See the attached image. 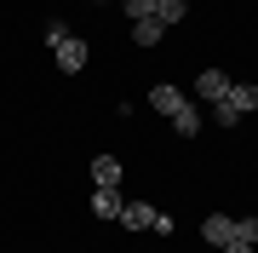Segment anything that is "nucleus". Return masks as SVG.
Instances as JSON below:
<instances>
[{"label": "nucleus", "instance_id": "11", "mask_svg": "<svg viewBox=\"0 0 258 253\" xmlns=\"http://www.w3.org/2000/svg\"><path fill=\"white\" fill-rule=\"evenodd\" d=\"M184 12H189L184 0H155V18H161L166 29H172V23H184Z\"/></svg>", "mask_w": 258, "mask_h": 253}, {"label": "nucleus", "instance_id": "2", "mask_svg": "<svg viewBox=\"0 0 258 253\" xmlns=\"http://www.w3.org/2000/svg\"><path fill=\"white\" fill-rule=\"evenodd\" d=\"M224 92H230V75H224V69H201V75H195V98L218 104Z\"/></svg>", "mask_w": 258, "mask_h": 253}, {"label": "nucleus", "instance_id": "16", "mask_svg": "<svg viewBox=\"0 0 258 253\" xmlns=\"http://www.w3.org/2000/svg\"><path fill=\"white\" fill-rule=\"evenodd\" d=\"M224 253H252V242H230V247H224Z\"/></svg>", "mask_w": 258, "mask_h": 253}, {"label": "nucleus", "instance_id": "6", "mask_svg": "<svg viewBox=\"0 0 258 253\" xmlns=\"http://www.w3.org/2000/svg\"><path fill=\"white\" fill-rule=\"evenodd\" d=\"M149 110H161V115H166V121H172V115H178V110H184V92H178V86H166V81H161V86H155V92H149Z\"/></svg>", "mask_w": 258, "mask_h": 253}, {"label": "nucleus", "instance_id": "1", "mask_svg": "<svg viewBox=\"0 0 258 253\" xmlns=\"http://www.w3.org/2000/svg\"><path fill=\"white\" fill-rule=\"evenodd\" d=\"M46 46H52V58H57V69H63V75H81L86 58H92V52H86V40H81V35H69L63 23H52V29H46Z\"/></svg>", "mask_w": 258, "mask_h": 253}, {"label": "nucleus", "instance_id": "5", "mask_svg": "<svg viewBox=\"0 0 258 253\" xmlns=\"http://www.w3.org/2000/svg\"><path fill=\"white\" fill-rule=\"evenodd\" d=\"M115 225H126V230H149V225H155V207H149V201H126Z\"/></svg>", "mask_w": 258, "mask_h": 253}, {"label": "nucleus", "instance_id": "4", "mask_svg": "<svg viewBox=\"0 0 258 253\" xmlns=\"http://www.w3.org/2000/svg\"><path fill=\"white\" fill-rule=\"evenodd\" d=\"M201 236H207L212 247H230V242H235V219H230V213H212L207 225H201Z\"/></svg>", "mask_w": 258, "mask_h": 253}, {"label": "nucleus", "instance_id": "14", "mask_svg": "<svg viewBox=\"0 0 258 253\" xmlns=\"http://www.w3.org/2000/svg\"><path fill=\"white\" fill-rule=\"evenodd\" d=\"M212 121H218V127H235V121H241V115H235V110H230V104H224V98H218V104H212Z\"/></svg>", "mask_w": 258, "mask_h": 253}, {"label": "nucleus", "instance_id": "12", "mask_svg": "<svg viewBox=\"0 0 258 253\" xmlns=\"http://www.w3.org/2000/svg\"><path fill=\"white\" fill-rule=\"evenodd\" d=\"M120 6H126L132 23H138V18H155V0H120Z\"/></svg>", "mask_w": 258, "mask_h": 253}, {"label": "nucleus", "instance_id": "13", "mask_svg": "<svg viewBox=\"0 0 258 253\" xmlns=\"http://www.w3.org/2000/svg\"><path fill=\"white\" fill-rule=\"evenodd\" d=\"M235 242H252L258 247V219H235Z\"/></svg>", "mask_w": 258, "mask_h": 253}, {"label": "nucleus", "instance_id": "10", "mask_svg": "<svg viewBox=\"0 0 258 253\" xmlns=\"http://www.w3.org/2000/svg\"><path fill=\"white\" fill-rule=\"evenodd\" d=\"M172 127H178V138H195V132H201V110H195V104H184V110L172 115Z\"/></svg>", "mask_w": 258, "mask_h": 253}, {"label": "nucleus", "instance_id": "9", "mask_svg": "<svg viewBox=\"0 0 258 253\" xmlns=\"http://www.w3.org/2000/svg\"><path fill=\"white\" fill-rule=\"evenodd\" d=\"M161 35H166V23H161V18H138V23H132V40H138V46H155Z\"/></svg>", "mask_w": 258, "mask_h": 253}, {"label": "nucleus", "instance_id": "8", "mask_svg": "<svg viewBox=\"0 0 258 253\" xmlns=\"http://www.w3.org/2000/svg\"><path fill=\"white\" fill-rule=\"evenodd\" d=\"M120 207H126L120 190H92V213H98V219H120Z\"/></svg>", "mask_w": 258, "mask_h": 253}, {"label": "nucleus", "instance_id": "3", "mask_svg": "<svg viewBox=\"0 0 258 253\" xmlns=\"http://www.w3.org/2000/svg\"><path fill=\"white\" fill-rule=\"evenodd\" d=\"M224 104H230L235 115H252V110H258V86H252V81H230V92H224Z\"/></svg>", "mask_w": 258, "mask_h": 253}, {"label": "nucleus", "instance_id": "15", "mask_svg": "<svg viewBox=\"0 0 258 253\" xmlns=\"http://www.w3.org/2000/svg\"><path fill=\"white\" fill-rule=\"evenodd\" d=\"M149 230H155V236H172V230H178V219H172V213H161V207H155V225H149Z\"/></svg>", "mask_w": 258, "mask_h": 253}, {"label": "nucleus", "instance_id": "7", "mask_svg": "<svg viewBox=\"0 0 258 253\" xmlns=\"http://www.w3.org/2000/svg\"><path fill=\"white\" fill-rule=\"evenodd\" d=\"M92 184H98V190H120V161H115V156H98V161H92Z\"/></svg>", "mask_w": 258, "mask_h": 253}]
</instances>
